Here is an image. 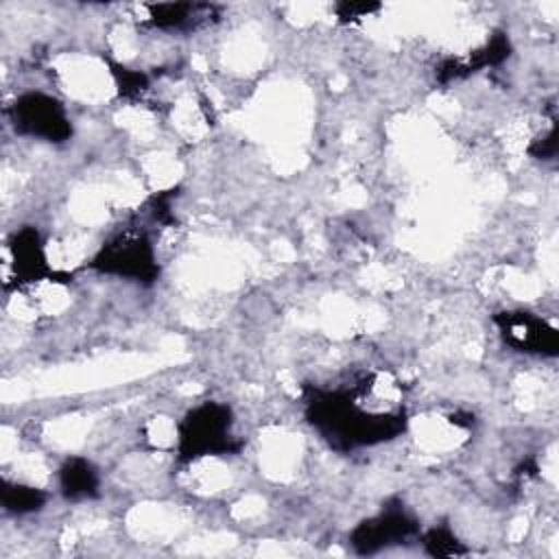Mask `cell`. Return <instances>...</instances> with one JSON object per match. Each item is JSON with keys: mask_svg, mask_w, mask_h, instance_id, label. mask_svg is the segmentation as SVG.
I'll use <instances>...</instances> for the list:
<instances>
[{"mask_svg": "<svg viewBox=\"0 0 559 559\" xmlns=\"http://www.w3.org/2000/svg\"><path fill=\"white\" fill-rule=\"evenodd\" d=\"M310 421L334 443L343 441L345 448L369 445L393 439L404 430L402 413H371L362 411L345 393H314L308 402Z\"/></svg>", "mask_w": 559, "mask_h": 559, "instance_id": "obj_1", "label": "cell"}, {"mask_svg": "<svg viewBox=\"0 0 559 559\" xmlns=\"http://www.w3.org/2000/svg\"><path fill=\"white\" fill-rule=\"evenodd\" d=\"M238 448L231 435V411L216 402L192 408L179 424V454L186 461Z\"/></svg>", "mask_w": 559, "mask_h": 559, "instance_id": "obj_2", "label": "cell"}, {"mask_svg": "<svg viewBox=\"0 0 559 559\" xmlns=\"http://www.w3.org/2000/svg\"><path fill=\"white\" fill-rule=\"evenodd\" d=\"M13 124L15 131L41 138L46 142H63L72 133L70 118L63 109V105L41 92H28L20 96L13 105Z\"/></svg>", "mask_w": 559, "mask_h": 559, "instance_id": "obj_3", "label": "cell"}, {"mask_svg": "<svg viewBox=\"0 0 559 559\" xmlns=\"http://www.w3.org/2000/svg\"><path fill=\"white\" fill-rule=\"evenodd\" d=\"M103 273H116L138 282H153L157 275L155 253L144 234H122L100 249L92 262Z\"/></svg>", "mask_w": 559, "mask_h": 559, "instance_id": "obj_4", "label": "cell"}, {"mask_svg": "<svg viewBox=\"0 0 559 559\" xmlns=\"http://www.w3.org/2000/svg\"><path fill=\"white\" fill-rule=\"evenodd\" d=\"M496 321L500 323L502 336L511 347L533 354H557L559 336L548 321L531 312H502Z\"/></svg>", "mask_w": 559, "mask_h": 559, "instance_id": "obj_5", "label": "cell"}, {"mask_svg": "<svg viewBox=\"0 0 559 559\" xmlns=\"http://www.w3.org/2000/svg\"><path fill=\"white\" fill-rule=\"evenodd\" d=\"M413 531H415V524H413V520L406 513H402V511H386V513H380V515L362 522L354 531L352 542L362 552H371V550L382 548V546H386L391 542L408 537Z\"/></svg>", "mask_w": 559, "mask_h": 559, "instance_id": "obj_6", "label": "cell"}, {"mask_svg": "<svg viewBox=\"0 0 559 559\" xmlns=\"http://www.w3.org/2000/svg\"><path fill=\"white\" fill-rule=\"evenodd\" d=\"M9 249H11L17 282H41L52 273L37 229L24 227L15 231Z\"/></svg>", "mask_w": 559, "mask_h": 559, "instance_id": "obj_7", "label": "cell"}, {"mask_svg": "<svg viewBox=\"0 0 559 559\" xmlns=\"http://www.w3.org/2000/svg\"><path fill=\"white\" fill-rule=\"evenodd\" d=\"M59 487L70 500L92 498L98 489V474L90 461L72 456L59 469Z\"/></svg>", "mask_w": 559, "mask_h": 559, "instance_id": "obj_8", "label": "cell"}, {"mask_svg": "<svg viewBox=\"0 0 559 559\" xmlns=\"http://www.w3.org/2000/svg\"><path fill=\"white\" fill-rule=\"evenodd\" d=\"M148 20L159 28H186L192 26L197 20L207 17L212 7L207 4H190V2H159L148 4Z\"/></svg>", "mask_w": 559, "mask_h": 559, "instance_id": "obj_9", "label": "cell"}, {"mask_svg": "<svg viewBox=\"0 0 559 559\" xmlns=\"http://www.w3.org/2000/svg\"><path fill=\"white\" fill-rule=\"evenodd\" d=\"M44 502H46V493L41 489L28 487V485H17V483H4L2 504L7 511L31 513V511L41 509Z\"/></svg>", "mask_w": 559, "mask_h": 559, "instance_id": "obj_10", "label": "cell"}, {"mask_svg": "<svg viewBox=\"0 0 559 559\" xmlns=\"http://www.w3.org/2000/svg\"><path fill=\"white\" fill-rule=\"evenodd\" d=\"M114 74H116L118 85H120V92H122L124 96H135V94H140V92L146 90V76H144L142 72H135V70L116 66Z\"/></svg>", "mask_w": 559, "mask_h": 559, "instance_id": "obj_11", "label": "cell"}, {"mask_svg": "<svg viewBox=\"0 0 559 559\" xmlns=\"http://www.w3.org/2000/svg\"><path fill=\"white\" fill-rule=\"evenodd\" d=\"M378 9H380V4H369V2H341V4H336V15L343 22H354V20L376 13Z\"/></svg>", "mask_w": 559, "mask_h": 559, "instance_id": "obj_12", "label": "cell"}]
</instances>
